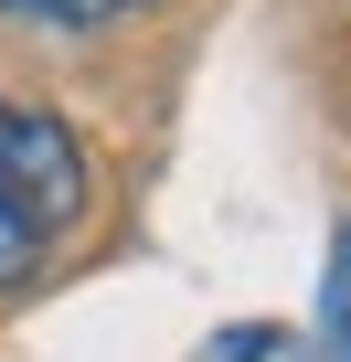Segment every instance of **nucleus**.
<instances>
[{"mask_svg":"<svg viewBox=\"0 0 351 362\" xmlns=\"http://www.w3.org/2000/svg\"><path fill=\"white\" fill-rule=\"evenodd\" d=\"M0 181H11V203L43 224V245H64V235L85 224V192H96L75 128L43 117V107H11V96H0Z\"/></svg>","mask_w":351,"mask_h":362,"instance_id":"f257e3e1","label":"nucleus"},{"mask_svg":"<svg viewBox=\"0 0 351 362\" xmlns=\"http://www.w3.org/2000/svg\"><path fill=\"white\" fill-rule=\"evenodd\" d=\"M43 256H54V245H43V224L11 203V181H0V298L32 288V277H43Z\"/></svg>","mask_w":351,"mask_h":362,"instance_id":"f03ea898","label":"nucleus"},{"mask_svg":"<svg viewBox=\"0 0 351 362\" xmlns=\"http://www.w3.org/2000/svg\"><path fill=\"white\" fill-rule=\"evenodd\" d=\"M11 22H43V33H107L128 11H149V0H0Z\"/></svg>","mask_w":351,"mask_h":362,"instance_id":"7ed1b4c3","label":"nucleus"},{"mask_svg":"<svg viewBox=\"0 0 351 362\" xmlns=\"http://www.w3.org/2000/svg\"><path fill=\"white\" fill-rule=\"evenodd\" d=\"M319 320H330V362H351V214L330 235V277H319Z\"/></svg>","mask_w":351,"mask_h":362,"instance_id":"20e7f679","label":"nucleus"},{"mask_svg":"<svg viewBox=\"0 0 351 362\" xmlns=\"http://www.w3.org/2000/svg\"><path fill=\"white\" fill-rule=\"evenodd\" d=\"M266 362H330V351H287V341H277V351H266Z\"/></svg>","mask_w":351,"mask_h":362,"instance_id":"39448f33","label":"nucleus"}]
</instances>
